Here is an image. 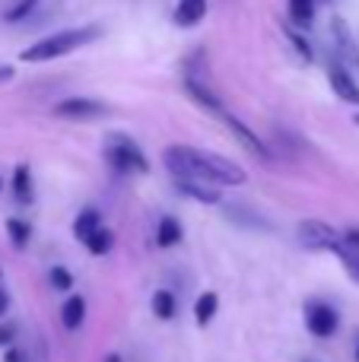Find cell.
<instances>
[{"mask_svg": "<svg viewBox=\"0 0 359 362\" xmlns=\"http://www.w3.org/2000/svg\"><path fill=\"white\" fill-rule=\"evenodd\" d=\"M223 124H226V131L233 134V137L239 140V144L245 146L248 153H254V156H271V153H267V146L258 140V134H252L245 127V121H239L235 115H223Z\"/></svg>", "mask_w": 359, "mask_h": 362, "instance_id": "cell-9", "label": "cell"}, {"mask_svg": "<svg viewBox=\"0 0 359 362\" xmlns=\"http://www.w3.org/2000/svg\"><path fill=\"white\" fill-rule=\"evenodd\" d=\"M175 187L191 200H201V204H220V191L213 185H204V181H175Z\"/></svg>", "mask_w": 359, "mask_h": 362, "instance_id": "cell-11", "label": "cell"}, {"mask_svg": "<svg viewBox=\"0 0 359 362\" xmlns=\"http://www.w3.org/2000/svg\"><path fill=\"white\" fill-rule=\"evenodd\" d=\"M105 156H108V163L118 172H124V175H131V172L143 175V172L150 169V163H146V156L140 153V146L134 144L131 137H124V134H112V137H108Z\"/></svg>", "mask_w": 359, "mask_h": 362, "instance_id": "cell-3", "label": "cell"}, {"mask_svg": "<svg viewBox=\"0 0 359 362\" xmlns=\"http://www.w3.org/2000/svg\"><path fill=\"white\" fill-rule=\"evenodd\" d=\"M51 286L61 289V293L73 286V276H70V270L67 267H54V270H51Z\"/></svg>", "mask_w": 359, "mask_h": 362, "instance_id": "cell-22", "label": "cell"}, {"mask_svg": "<svg viewBox=\"0 0 359 362\" xmlns=\"http://www.w3.org/2000/svg\"><path fill=\"white\" fill-rule=\"evenodd\" d=\"M35 4H38V0H19V6H13V10L6 13V19H10V23H19V19H23Z\"/></svg>", "mask_w": 359, "mask_h": 362, "instance_id": "cell-24", "label": "cell"}, {"mask_svg": "<svg viewBox=\"0 0 359 362\" xmlns=\"http://www.w3.org/2000/svg\"><path fill=\"white\" fill-rule=\"evenodd\" d=\"M13 194H16L19 204H32L35 200V185H32L29 165H16V172H13Z\"/></svg>", "mask_w": 359, "mask_h": 362, "instance_id": "cell-13", "label": "cell"}, {"mask_svg": "<svg viewBox=\"0 0 359 362\" xmlns=\"http://www.w3.org/2000/svg\"><path fill=\"white\" fill-rule=\"evenodd\" d=\"M188 93H191V99L197 102V105H204V108H210V112H223L220 108V99H216L213 93H210L204 83H197V80H188Z\"/></svg>", "mask_w": 359, "mask_h": 362, "instance_id": "cell-19", "label": "cell"}, {"mask_svg": "<svg viewBox=\"0 0 359 362\" xmlns=\"http://www.w3.org/2000/svg\"><path fill=\"white\" fill-rule=\"evenodd\" d=\"M153 312H156V318L169 321L172 315H175V296H172L169 289H159V293L153 296Z\"/></svg>", "mask_w": 359, "mask_h": 362, "instance_id": "cell-21", "label": "cell"}, {"mask_svg": "<svg viewBox=\"0 0 359 362\" xmlns=\"http://www.w3.org/2000/svg\"><path fill=\"white\" fill-rule=\"evenodd\" d=\"M315 4L318 0H290V19L302 29H309L312 19H315Z\"/></svg>", "mask_w": 359, "mask_h": 362, "instance_id": "cell-17", "label": "cell"}, {"mask_svg": "<svg viewBox=\"0 0 359 362\" xmlns=\"http://www.w3.org/2000/svg\"><path fill=\"white\" fill-rule=\"evenodd\" d=\"M328 83H331V89H334V95H341V99L350 102V105H359V83L353 80L350 70H343L341 64H331Z\"/></svg>", "mask_w": 359, "mask_h": 362, "instance_id": "cell-8", "label": "cell"}, {"mask_svg": "<svg viewBox=\"0 0 359 362\" xmlns=\"http://www.w3.org/2000/svg\"><path fill=\"white\" fill-rule=\"evenodd\" d=\"M0 185H4V181H0Z\"/></svg>", "mask_w": 359, "mask_h": 362, "instance_id": "cell-33", "label": "cell"}, {"mask_svg": "<svg viewBox=\"0 0 359 362\" xmlns=\"http://www.w3.org/2000/svg\"><path fill=\"white\" fill-rule=\"evenodd\" d=\"M108 108L95 99H86V95H73V99H64L54 105V115L57 118H67V121H93V118H102Z\"/></svg>", "mask_w": 359, "mask_h": 362, "instance_id": "cell-6", "label": "cell"}, {"mask_svg": "<svg viewBox=\"0 0 359 362\" xmlns=\"http://www.w3.org/2000/svg\"><path fill=\"white\" fill-rule=\"evenodd\" d=\"M102 229V216L95 210H83L80 216L73 219V235L80 238V242H86L93 232H99Z\"/></svg>", "mask_w": 359, "mask_h": 362, "instance_id": "cell-14", "label": "cell"}, {"mask_svg": "<svg viewBox=\"0 0 359 362\" xmlns=\"http://www.w3.org/2000/svg\"><path fill=\"white\" fill-rule=\"evenodd\" d=\"M286 35H290L293 48L299 51V57H302V61H312V48H309V42H305L302 35H296V32H293V29H286Z\"/></svg>", "mask_w": 359, "mask_h": 362, "instance_id": "cell-23", "label": "cell"}, {"mask_svg": "<svg viewBox=\"0 0 359 362\" xmlns=\"http://www.w3.org/2000/svg\"><path fill=\"white\" fill-rule=\"evenodd\" d=\"M341 242H343V248H350V251H356L359 255V229H347L341 235Z\"/></svg>", "mask_w": 359, "mask_h": 362, "instance_id": "cell-25", "label": "cell"}, {"mask_svg": "<svg viewBox=\"0 0 359 362\" xmlns=\"http://www.w3.org/2000/svg\"><path fill=\"white\" fill-rule=\"evenodd\" d=\"M356 362H359V344H356Z\"/></svg>", "mask_w": 359, "mask_h": 362, "instance_id": "cell-31", "label": "cell"}, {"mask_svg": "<svg viewBox=\"0 0 359 362\" xmlns=\"http://www.w3.org/2000/svg\"><path fill=\"white\" fill-rule=\"evenodd\" d=\"M356 124H359V115H356Z\"/></svg>", "mask_w": 359, "mask_h": 362, "instance_id": "cell-32", "label": "cell"}, {"mask_svg": "<svg viewBox=\"0 0 359 362\" xmlns=\"http://www.w3.org/2000/svg\"><path fill=\"white\" fill-rule=\"evenodd\" d=\"M178 242H182V223L172 219V216H165L156 229V245L159 248H172V245H178Z\"/></svg>", "mask_w": 359, "mask_h": 362, "instance_id": "cell-15", "label": "cell"}, {"mask_svg": "<svg viewBox=\"0 0 359 362\" xmlns=\"http://www.w3.org/2000/svg\"><path fill=\"white\" fill-rule=\"evenodd\" d=\"M305 325H309V331L315 334V337H331V334L337 331V325H341V315H337L328 302H312V305L305 308Z\"/></svg>", "mask_w": 359, "mask_h": 362, "instance_id": "cell-7", "label": "cell"}, {"mask_svg": "<svg viewBox=\"0 0 359 362\" xmlns=\"http://www.w3.org/2000/svg\"><path fill=\"white\" fill-rule=\"evenodd\" d=\"M4 362H25V359H23V353H19V350H6Z\"/></svg>", "mask_w": 359, "mask_h": 362, "instance_id": "cell-27", "label": "cell"}, {"mask_svg": "<svg viewBox=\"0 0 359 362\" xmlns=\"http://www.w3.org/2000/svg\"><path fill=\"white\" fill-rule=\"evenodd\" d=\"M61 321L67 331H76V327L86 321V299H83V296H70L61 308Z\"/></svg>", "mask_w": 359, "mask_h": 362, "instance_id": "cell-12", "label": "cell"}, {"mask_svg": "<svg viewBox=\"0 0 359 362\" xmlns=\"http://www.w3.org/2000/svg\"><path fill=\"white\" fill-rule=\"evenodd\" d=\"M10 76H13V70H10V67H0V83H6Z\"/></svg>", "mask_w": 359, "mask_h": 362, "instance_id": "cell-28", "label": "cell"}, {"mask_svg": "<svg viewBox=\"0 0 359 362\" xmlns=\"http://www.w3.org/2000/svg\"><path fill=\"white\" fill-rule=\"evenodd\" d=\"M165 169L175 181H204V185H245V169L239 163L216 153H204L194 146H169L163 153Z\"/></svg>", "mask_w": 359, "mask_h": 362, "instance_id": "cell-1", "label": "cell"}, {"mask_svg": "<svg viewBox=\"0 0 359 362\" xmlns=\"http://www.w3.org/2000/svg\"><path fill=\"white\" fill-rule=\"evenodd\" d=\"M6 232H10V238H13V245H16V248H25V245H29V238H32V226L25 223V219H19V216L6 219Z\"/></svg>", "mask_w": 359, "mask_h": 362, "instance_id": "cell-20", "label": "cell"}, {"mask_svg": "<svg viewBox=\"0 0 359 362\" xmlns=\"http://www.w3.org/2000/svg\"><path fill=\"white\" fill-rule=\"evenodd\" d=\"M99 35H102L99 25H80V29H64V32H57V35H48V38H42V42L29 45V48H25L23 54H19V61H25V64L54 61V57H64V54H70V51L83 48V45L95 42Z\"/></svg>", "mask_w": 359, "mask_h": 362, "instance_id": "cell-2", "label": "cell"}, {"mask_svg": "<svg viewBox=\"0 0 359 362\" xmlns=\"http://www.w3.org/2000/svg\"><path fill=\"white\" fill-rule=\"evenodd\" d=\"M10 340H13V327H10V325H4V327H0V346H6Z\"/></svg>", "mask_w": 359, "mask_h": 362, "instance_id": "cell-26", "label": "cell"}, {"mask_svg": "<svg viewBox=\"0 0 359 362\" xmlns=\"http://www.w3.org/2000/svg\"><path fill=\"white\" fill-rule=\"evenodd\" d=\"M216 308H220V296H216V293H204L201 299H197V305H194V318H197V325L207 327L210 321H213Z\"/></svg>", "mask_w": 359, "mask_h": 362, "instance_id": "cell-16", "label": "cell"}, {"mask_svg": "<svg viewBox=\"0 0 359 362\" xmlns=\"http://www.w3.org/2000/svg\"><path fill=\"white\" fill-rule=\"evenodd\" d=\"M4 312H6V293L0 289V315H4Z\"/></svg>", "mask_w": 359, "mask_h": 362, "instance_id": "cell-29", "label": "cell"}, {"mask_svg": "<svg viewBox=\"0 0 359 362\" xmlns=\"http://www.w3.org/2000/svg\"><path fill=\"white\" fill-rule=\"evenodd\" d=\"M105 362H121V356H114V353H112V356H105Z\"/></svg>", "mask_w": 359, "mask_h": 362, "instance_id": "cell-30", "label": "cell"}, {"mask_svg": "<svg viewBox=\"0 0 359 362\" xmlns=\"http://www.w3.org/2000/svg\"><path fill=\"white\" fill-rule=\"evenodd\" d=\"M296 235H299V245L309 251H337L341 248V235H337L328 223H322V219H305V223H299Z\"/></svg>", "mask_w": 359, "mask_h": 362, "instance_id": "cell-4", "label": "cell"}, {"mask_svg": "<svg viewBox=\"0 0 359 362\" xmlns=\"http://www.w3.org/2000/svg\"><path fill=\"white\" fill-rule=\"evenodd\" d=\"M204 13H207V0H178V6H175V25H182V29H191V25H197L204 19Z\"/></svg>", "mask_w": 359, "mask_h": 362, "instance_id": "cell-10", "label": "cell"}, {"mask_svg": "<svg viewBox=\"0 0 359 362\" xmlns=\"http://www.w3.org/2000/svg\"><path fill=\"white\" fill-rule=\"evenodd\" d=\"M83 245L89 248V255L102 257V255H108V251H112V245H114V232L102 226V229H99V232H93V235H89Z\"/></svg>", "mask_w": 359, "mask_h": 362, "instance_id": "cell-18", "label": "cell"}, {"mask_svg": "<svg viewBox=\"0 0 359 362\" xmlns=\"http://www.w3.org/2000/svg\"><path fill=\"white\" fill-rule=\"evenodd\" d=\"M331 35H334V51H337V57H341V67L359 70V45H356L353 32H350L347 19H341V16L331 19Z\"/></svg>", "mask_w": 359, "mask_h": 362, "instance_id": "cell-5", "label": "cell"}]
</instances>
